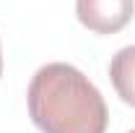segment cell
Listing matches in <instances>:
<instances>
[{
    "label": "cell",
    "instance_id": "1",
    "mask_svg": "<svg viewBox=\"0 0 135 133\" xmlns=\"http://www.w3.org/2000/svg\"><path fill=\"white\" fill-rule=\"evenodd\" d=\"M29 117L42 133H107L101 91L70 63H47L29 81Z\"/></svg>",
    "mask_w": 135,
    "mask_h": 133
},
{
    "label": "cell",
    "instance_id": "2",
    "mask_svg": "<svg viewBox=\"0 0 135 133\" xmlns=\"http://www.w3.org/2000/svg\"><path fill=\"white\" fill-rule=\"evenodd\" d=\"M135 13V0H75V16L94 34L122 32Z\"/></svg>",
    "mask_w": 135,
    "mask_h": 133
},
{
    "label": "cell",
    "instance_id": "3",
    "mask_svg": "<svg viewBox=\"0 0 135 133\" xmlns=\"http://www.w3.org/2000/svg\"><path fill=\"white\" fill-rule=\"evenodd\" d=\"M109 78H112V86L119 99L135 107V45H127L112 55Z\"/></svg>",
    "mask_w": 135,
    "mask_h": 133
},
{
    "label": "cell",
    "instance_id": "4",
    "mask_svg": "<svg viewBox=\"0 0 135 133\" xmlns=\"http://www.w3.org/2000/svg\"><path fill=\"white\" fill-rule=\"evenodd\" d=\"M0 76H3V47H0Z\"/></svg>",
    "mask_w": 135,
    "mask_h": 133
},
{
    "label": "cell",
    "instance_id": "5",
    "mask_svg": "<svg viewBox=\"0 0 135 133\" xmlns=\"http://www.w3.org/2000/svg\"><path fill=\"white\" fill-rule=\"evenodd\" d=\"M127 133H135V128H133V131H127Z\"/></svg>",
    "mask_w": 135,
    "mask_h": 133
}]
</instances>
